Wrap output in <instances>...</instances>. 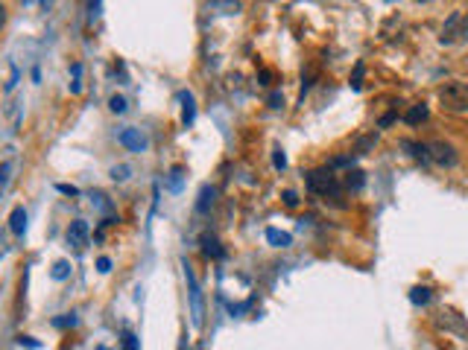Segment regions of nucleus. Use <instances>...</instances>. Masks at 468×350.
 <instances>
[{
	"label": "nucleus",
	"instance_id": "13",
	"mask_svg": "<svg viewBox=\"0 0 468 350\" xmlns=\"http://www.w3.org/2000/svg\"><path fill=\"white\" fill-rule=\"evenodd\" d=\"M460 21H463V15H460V12H454V15L448 18V27L442 29V44H451V41H454L456 27H460Z\"/></svg>",
	"mask_w": 468,
	"mask_h": 350
},
{
	"label": "nucleus",
	"instance_id": "16",
	"mask_svg": "<svg viewBox=\"0 0 468 350\" xmlns=\"http://www.w3.org/2000/svg\"><path fill=\"white\" fill-rule=\"evenodd\" d=\"M211 204H214V187H202L199 202H197V211H199V213H205Z\"/></svg>",
	"mask_w": 468,
	"mask_h": 350
},
{
	"label": "nucleus",
	"instance_id": "18",
	"mask_svg": "<svg viewBox=\"0 0 468 350\" xmlns=\"http://www.w3.org/2000/svg\"><path fill=\"white\" fill-rule=\"evenodd\" d=\"M202 251H205V257H223V248H220V243H217L214 237H205Z\"/></svg>",
	"mask_w": 468,
	"mask_h": 350
},
{
	"label": "nucleus",
	"instance_id": "20",
	"mask_svg": "<svg viewBox=\"0 0 468 350\" xmlns=\"http://www.w3.org/2000/svg\"><path fill=\"white\" fill-rule=\"evenodd\" d=\"M211 9H217V12H223V15H237L241 12V3H220V0H214V3H208Z\"/></svg>",
	"mask_w": 468,
	"mask_h": 350
},
{
	"label": "nucleus",
	"instance_id": "19",
	"mask_svg": "<svg viewBox=\"0 0 468 350\" xmlns=\"http://www.w3.org/2000/svg\"><path fill=\"white\" fill-rule=\"evenodd\" d=\"M410 301H412V304H421V306L430 304V289H428V286H416V289L410 292Z\"/></svg>",
	"mask_w": 468,
	"mask_h": 350
},
{
	"label": "nucleus",
	"instance_id": "2",
	"mask_svg": "<svg viewBox=\"0 0 468 350\" xmlns=\"http://www.w3.org/2000/svg\"><path fill=\"white\" fill-rule=\"evenodd\" d=\"M308 190L319 196H336L340 193V181H336L331 167H322V170L308 172Z\"/></svg>",
	"mask_w": 468,
	"mask_h": 350
},
{
	"label": "nucleus",
	"instance_id": "24",
	"mask_svg": "<svg viewBox=\"0 0 468 350\" xmlns=\"http://www.w3.org/2000/svg\"><path fill=\"white\" fill-rule=\"evenodd\" d=\"M284 204L287 207H296L299 204V193L296 190H284Z\"/></svg>",
	"mask_w": 468,
	"mask_h": 350
},
{
	"label": "nucleus",
	"instance_id": "23",
	"mask_svg": "<svg viewBox=\"0 0 468 350\" xmlns=\"http://www.w3.org/2000/svg\"><path fill=\"white\" fill-rule=\"evenodd\" d=\"M18 345H21V347H32V350H36L41 342H38V338H32V336H21V338H18Z\"/></svg>",
	"mask_w": 468,
	"mask_h": 350
},
{
	"label": "nucleus",
	"instance_id": "29",
	"mask_svg": "<svg viewBox=\"0 0 468 350\" xmlns=\"http://www.w3.org/2000/svg\"><path fill=\"white\" fill-rule=\"evenodd\" d=\"M59 193H68V196H76V193H79V190H76V187H73V184H59Z\"/></svg>",
	"mask_w": 468,
	"mask_h": 350
},
{
	"label": "nucleus",
	"instance_id": "3",
	"mask_svg": "<svg viewBox=\"0 0 468 350\" xmlns=\"http://www.w3.org/2000/svg\"><path fill=\"white\" fill-rule=\"evenodd\" d=\"M424 152H428V161L439 163V167H456V149L445 144V140H430Z\"/></svg>",
	"mask_w": 468,
	"mask_h": 350
},
{
	"label": "nucleus",
	"instance_id": "15",
	"mask_svg": "<svg viewBox=\"0 0 468 350\" xmlns=\"http://www.w3.org/2000/svg\"><path fill=\"white\" fill-rule=\"evenodd\" d=\"M345 187L348 190H360L363 187V172L360 170H348L345 172Z\"/></svg>",
	"mask_w": 468,
	"mask_h": 350
},
{
	"label": "nucleus",
	"instance_id": "10",
	"mask_svg": "<svg viewBox=\"0 0 468 350\" xmlns=\"http://www.w3.org/2000/svg\"><path fill=\"white\" fill-rule=\"evenodd\" d=\"M12 175H15V161H3V163H0V196L6 193L9 181H12Z\"/></svg>",
	"mask_w": 468,
	"mask_h": 350
},
{
	"label": "nucleus",
	"instance_id": "30",
	"mask_svg": "<svg viewBox=\"0 0 468 350\" xmlns=\"http://www.w3.org/2000/svg\"><path fill=\"white\" fill-rule=\"evenodd\" d=\"M3 24H6V6L0 3V27H3Z\"/></svg>",
	"mask_w": 468,
	"mask_h": 350
},
{
	"label": "nucleus",
	"instance_id": "27",
	"mask_svg": "<svg viewBox=\"0 0 468 350\" xmlns=\"http://www.w3.org/2000/svg\"><path fill=\"white\" fill-rule=\"evenodd\" d=\"M275 167H278V170L287 167V158H284V152H281V149H275Z\"/></svg>",
	"mask_w": 468,
	"mask_h": 350
},
{
	"label": "nucleus",
	"instance_id": "26",
	"mask_svg": "<svg viewBox=\"0 0 468 350\" xmlns=\"http://www.w3.org/2000/svg\"><path fill=\"white\" fill-rule=\"evenodd\" d=\"M460 38L463 41H468V12L463 15V21H460Z\"/></svg>",
	"mask_w": 468,
	"mask_h": 350
},
{
	"label": "nucleus",
	"instance_id": "7",
	"mask_svg": "<svg viewBox=\"0 0 468 350\" xmlns=\"http://www.w3.org/2000/svg\"><path fill=\"white\" fill-rule=\"evenodd\" d=\"M9 231H12L15 237H24V231H27V211L21 204L9 213Z\"/></svg>",
	"mask_w": 468,
	"mask_h": 350
},
{
	"label": "nucleus",
	"instance_id": "17",
	"mask_svg": "<svg viewBox=\"0 0 468 350\" xmlns=\"http://www.w3.org/2000/svg\"><path fill=\"white\" fill-rule=\"evenodd\" d=\"M182 103H184V111H182V123L188 126V123H193V96H190V94H182Z\"/></svg>",
	"mask_w": 468,
	"mask_h": 350
},
{
	"label": "nucleus",
	"instance_id": "1",
	"mask_svg": "<svg viewBox=\"0 0 468 350\" xmlns=\"http://www.w3.org/2000/svg\"><path fill=\"white\" fill-rule=\"evenodd\" d=\"M439 103L445 111L451 114H465L468 111V85L454 79V82H445L439 88Z\"/></svg>",
	"mask_w": 468,
	"mask_h": 350
},
{
	"label": "nucleus",
	"instance_id": "5",
	"mask_svg": "<svg viewBox=\"0 0 468 350\" xmlns=\"http://www.w3.org/2000/svg\"><path fill=\"white\" fill-rule=\"evenodd\" d=\"M117 140H121V146H126L129 152H147V146H149L147 135H144L140 129H135V126L121 129V135H117Z\"/></svg>",
	"mask_w": 468,
	"mask_h": 350
},
{
	"label": "nucleus",
	"instance_id": "14",
	"mask_svg": "<svg viewBox=\"0 0 468 350\" xmlns=\"http://www.w3.org/2000/svg\"><path fill=\"white\" fill-rule=\"evenodd\" d=\"M68 275H71V262L68 260H56V262H53V269H50V278L53 280H64Z\"/></svg>",
	"mask_w": 468,
	"mask_h": 350
},
{
	"label": "nucleus",
	"instance_id": "22",
	"mask_svg": "<svg viewBox=\"0 0 468 350\" xmlns=\"http://www.w3.org/2000/svg\"><path fill=\"white\" fill-rule=\"evenodd\" d=\"M123 350H138V338L132 336V333H123Z\"/></svg>",
	"mask_w": 468,
	"mask_h": 350
},
{
	"label": "nucleus",
	"instance_id": "21",
	"mask_svg": "<svg viewBox=\"0 0 468 350\" xmlns=\"http://www.w3.org/2000/svg\"><path fill=\"white\" fill-rule=\"evenodd\" d=\"M182 167H173L170 170V178H167V190H173V193H179V187H182Z\"/></svg>",
	"mask_w": 468,
	"mask_h": 350
},
{
	"label": "nucleus",
	"instance_id": "11",
	"mask_svg": "<svg viewBox=\"0 0 468 350\" xmlns=\"http://www.w3.org/2000/svg\"><path fill=\"white\" fill-rule=\"evenodd\" d=\"M108 111H112V114H126L129 111V100L123 94H112V96H108Z\"/></svg>",
	"mask_w": 468,
	"mask_h": 350
},
{
	"label": "nucleus",
	"instance_id": "12",
	"mask_svg": "<svg viewBox=\"0 0 468 350\" xmlns=\"http://www.w3.org/2000/svg\"><path fill=\"white\" fill-rule=\"evenodd\" d=\"M132 163H117V167H112V172H108V175H112V181H117V184H123V181H129V178H132Z\"/></svg>",
	"mask_w": 468,
	"mask_h": 350
},
{
	"label": "nucleus",
	"instance_id": "28",
	"mask_svg": "<svg viewBox=\"0 0 468 350\" xmlns=\"http://www.w3.org/2000/svg\"><path fill=\"white\" fill-rule=\"evenodd\" d=\"M53 324H56V327H73V324H76V319H73V315H68V319H56Z\"/></svg>",
	"mask_w": 468,
	"mask_h": 350
},
{
	"label": "nucleus",
	"instance_id": "4",
	"mask_svg": "<svg viewBox=\"0 0 468 350\" xmlns=\"http://www.w3.org/2000/svg\"><path fill=\"white\" fill-rule=\"evenodd\" d=\"M64 237H68V245H73L76 251L88 248V243H91L88 222H85V219H73V222L68 225V231H64Z\"/></svg>",
	"mask_w": 468,
	"mask_h": 350
},
{
	"label": "nucleus",
	"instance_id": "6",
	"mask_svg": "<svg viewBox=\"0 0 468 350\" xmlns=\"http://www.w3.org/2000/svg\"><path fill=\"white\" fill-rule=\"evenodd\" d=\"M184 278H188V283H190V304H193V324H202V298H199V286H197V278H193V271H190V266L184 262Z\"/></svg>",
	"mask_w": 468,
	"mask_h": 350
},
{
	"label": "nucleus",
	"instance_id": "8",
	"mask_svg": "<svg viewBox=\"0 0 468 350\" xmlns=\"http://www.w3.org/2000/svg\"><path fill=\"white\" fill-rule=\"evenodd\" d=\"M430 117V108L428 105H424V103H419V105H412L410 108V111L404 114V120H407V123L410 126H419V123H424V120H428Z\"/></svg>",
	"mask_w": 468,
	"mask_h": 350
},
{
	"label": "nucleus",
	"instance_id": "9",
	"mask_svg": "<svg viewBox=\"0 0 468 350\" xmlns=\"http://www.w3.org/2000/svg\"><path fill=\"white\" fill-rule=\"evenodd\" d=\"M267 243H269L272 248H287L293 239H290V234L278 231V228H269V231H267Z\"/></svg>",
	"mask_w": 468,
	"mask_h": 350
},
{
	"label": "nucleus",
	"instance_id": "25",
	"mask_svg": "<svg viewBox=\"0 0 468 350\" xmlns=\"http://www.w3.org/2000/svg\"><path fill=\"white\" fill-rule=\"evenodd\" d=\"M97 269H100L103 275H108V271H112V260H108V257H100V260H97Z\"/></svg>",
	"mask_w": 468,
	"mask_h": 350
}]
</instances>
